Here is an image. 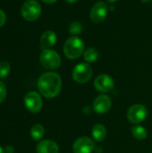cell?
Here are the masks:
<instances>
[{
  "label": "cell",
  "mask_w": 152,
  "mask_h": 153,
  "mask_svg": "<svg viewBox=\"0 0 152 153\" xmlns=\"http://www.w3.org/2000/svg\"><path fill=\"white\" fill-rule=\"evenodd\" d=\"M62 88L61 76L56 72L43 74L38 81V89L42 96L47 99L56 97Z\"/></svg>",
  "instance_id": "cell-1"
},
{
  "label": "cell",
  "mask_w": 152,
  "mask_h": 153,
  "mask_svg": "<svg viewBox=\"0 0 152 153\" xmlns=\"http://www.w3.org/2000/svg\"><path fill=\"white\" fill-rule=\"evenodd\" d=\"M85 50L84 42L77 36L70 37L64 44V54L69 59H77Z\"/></svg>",
  "instance_id": "cell-2"
},
{
  "label": "cell",
  "mask_w": 152,
  "mask_h": 153,
  "mask_svg": "<svg viewBox=\"0 0 152 153\" xmlns=\"http://www.w3.org/2000/svg\"><path fill=\"white\" fill-rule=\"evenodd\" d=\"M39 61L42 66L47 70H56L61 65L60 56L56 51L50 48L42 50Z\"/></svg>",
  "instance_id": "cell-3"
},
{
  "label": "cell",
  "mask_w": 152,
  "mask_h": 153,
  "mask_svg": "<svg viewBox=\"0 0 152 153\" xmlns=\"http://www.w3.org/2000/svg\"><path fill=\"white\" fill-rule=\"evenodd\" d=\"M21 13L26 21L34 22L38 20L41 14V6L35 0H28L22 5Z\"/></svg>",
  "instance_id": "cell-4"
},
{
  "label": "cell",
  "mask_w": 152,
  "mask_h": 153,
  "mask_svg": "<svg viewBox=\"0 0 152 153\" xmlns=\"http://www.w3.org/2000/svg\"><path fill=\"white\" fill-rule=\"evenodd\" d=\"M93 74L92 67L87 63H80L73 70V78L78 83H85L90 80Z\"/></svg>",
  "instance_id": "cell-5"
},
{
  "label": "cell",
  "mask_w": 152,
  "mask_h": 153,
  "mask_svg": "<svg viewBox=\"0 0 152 153\" xmlns=\"http://www.w3.org/2000/svg\"><path fill=\"white\" fill-rule=\"evenodd\" d=\"M148 116V110L144 105L134 104L127 111V119L132 124H140L143 122Z\"/></svg>",
  "instance_id": "cell-6"
},
{
  "label": "cell",
  "mask_w": 152,
  "mask_h": 153,
  "mask_svg": "<svg viewBox=\"0 0 152 153\" xmlns=\"http://www.w3.org/2000/svg\"><path fill=\"white\" fill-rule=\"evenodd\" d=\"M24 105L31 113H39L43 106L41 96L36 91H30L24 96Z\"/></svg>",
  "instance_id": "cell-7"
},
{
  "label": "cell",
  "mask_w": 152,
  "mask_h": 153,
  "mask_svg": "<svg viewBox=\"0 0 152 153\" xmlns=\"http://www.w3.org/2000/svg\"><path fill=\"white\" fill-rule=\"evenodd\" d=\"M95 150V143L87 136L77 138L73 144V153H91Z\"/></svg>",
  "instance_id": "cell-8"
},
{
  "label": "cell",
  "mask_w": 152,
  "mask_h": 153,
  "mask_svg": "<svg viewBox=\"0 0 152 153\" xmlns=\"http://www.w3.org/2000/svg\"><path fill=\"white\" fill-rule=\"evenodd\" d=\"M94 87L99 92H109L115 87L114 79L108 74H100L96 77L94 81Z\"/></svg>",
  "instance_id": "cell-9"
},
{
  "label": "cell",
  "mask_w": 152,
  "mask_h": 153,
  "mask_svg": "<svg viewBox=\"0 0 152 153\" xmlns=\"http://www.w3.org/2000/svg\"><path fill=\"white\" fill-rule=\"evenodd\" d=\"M108 4L103 2L99 1L97 2L90 10V19L94 23H100L102 22L108 14Z\"/></svg>",
  "instance_id": "cell-10"
},
{
  "label": "cell",
  "mask_w": 152,
  "mask_h": 153,
  "mask_svg": "<svg viewBox=\"0 0 152 153\" xmlns=\"http://www.w3.org/2000/svg\"><path fill=\"white\" fill-rule=\"evenodd\" d=\"M112 105L110 97L106 94L98 96L93 101V109L98 114H106L108 112Z\"/></svg>",
  "instance_id": "cell-11"
},
{
  "label": "cell",
  "mask_w": 152,
  "mask_h": 153,
  "mask_svg": "<svg viewBox=\"0 0 152 153\" xmlns=\"http://www.w3.org/2000/svg\"><path fill=\"white\" fill-rule=\"evenodd\" d=\"M37 153H58L59 147L56 143L50 140H43L39 142L36 148Z\"/></svg>",
  "instance_id": "cell-12"
},
{
  "label": "cell",
  "mask_w": 152,
  "mask_h": 153,
  "mask_svg": "<svg viewBox=\"0 0 152 153\" xmlns=\"http://www.w3.org/2000/svg\"><path fill=\"white\" fill-rule=\"evenodd\" d=\"M57 37L53 30H46L40 38V48L42 50L52 48L56 42Z\"/></svg>",
  "instance_id": "cell-13"
},
{
  "label": "cell",
  "mask_w": 152,
  "mask_h": 153,
  "mask_svg": "<svg viewBox=\"0 0 152 153\" xmlns=\"http://www.w3.org/2000/svg\"><path fill=\"white\" fill-rule=\"evenodd\" d=\"M92 137L96 142H103L107 136V128L102 124H96L92 127Z\"/></svg>",
  "instance_id": "cell-14"
},
{
  "label": "cell",
  "mask_w": 152,
  "mask_h": 153,
  "mask_svg": "<svg viewBox=\"0 0 152 153\" xmlns=\"http://www.w3.org/2000/svg\"><path fill=\"white\" fill-rule=\"evenodd\" d=\"M45 134V128L40 124L34 125L30 129V136L34 141H39L43 138Z\"/></svg>",
  "instance_id": "cell-15"
},
{
  "label": "cell",
  "mask_w": 152,
  "mask_h": 153,
  "mask_svg": "<svg viewBox=\"0 0 152 153\" xmlns=\"http://www.w3.org/2000/svg\"><path fill=\"white\" fill-rule=\"evenodd\" d=\"M83 58L87 63H94L99 58V53L94 48H88L84 50Z\"/></svg>",
  "instance_id": "cell-16"
},
{
  "label": "cell",
  "mask_w": 152,
  "mask_h": 153,
  "mask_svg": "<svg viewBox=\"0 0 152 153\" xmlns=\"http://www.w3.org/2000/svg\"><path fill=\"white\" fill-rule=\"evenodd\" d=\"M132 134L133 137L137 140L142 141L147 137V130L141 126H135L132 128Z\"/></svg>",
  "instance_id": "cell-17"
},
{
  "label": "cell",
  "mask_w": 152,
  "mask_h": 153,
  "mask_svg": "<svg viewBox=\"0 0 152 153\" xmlns=\"http://www.w3.org/2000/svg\"><path fill=\"white\" fill-rule=\"evenodd\" d=\"M82 31V25L77 21L73 22L69 26V32L72 35H78Z\"/></svg>",
  "instance_id": "cell-18"
},
{
  "label": "cell",
  "mask_w": 152,
  "mask_h": 153,
  "mask_svg": "<svg viewBox=\"0 0 152 153\" xmlns=\"http://www.w3.org/2000/svg\"><path fill=\"white\" fill-rule=\"evenodd\" d=\"M11 70V66L7 61H1L0 62V78L3 79L6 77Z\"/></svg>",
  "instance_id": "cell-19"
},
{
  "label": "cell",
  "mask_w": 152,
  "mask_h": 153,
  "mask_svg": "<svg viewBox=\"0 0 152 153\" xmlns=\"http://www.w3.org/2000/svg\"><path fill=\"white\" fill-rule=\"evenodd\" d=\"M6 98V89L4 84L0 82V103H2Z\"/></svg>",
  "instance_id": "cell-20"
},
{
  "label": "cell",
  "mask_w": 152,
  "mask_h": 153,
  "mask_svg": "<svg viewBox=\"0 0 152 153\" xmlns=\"http://www.w3.org/2000/svg\"><path fill=\"white\" fill-rule=\"evenodd\" d=\"M5 20H6L5 13H4V11H2V10L0 9V28L5 23Z\"/></svg>",
  "instance_id": "cell-21"
},
{
  "label": "cell",
  "mask_w": 152,
  "mask_h": 153,
  "mask_svg": "<svg viewBox=\"0 0 152 153\" xmlns=\"http://www.w3.org/2000/svg\"><path fill=\"white\" fill-rule=\"evenodd\" d=\"M14 152V149L12 147V146H6L5 148H4V152L5 153H13Z\"/></svg>",
  "instance_id": "cell-22"
},
{
  "label": "cell",
  "mask_w": 152,
  "mask_h": 153,
  "mask_svg": "<svg viewBox=\"0 0 152 153\" xmlns=\"http://www.w3.org/2000/svg\"><path fill=\"white\" fill-rule=\"evenodd\" d=\"M43 2H45V3H47V4H54V3H56L57 0H42Z\"/></svg>",
  "instance_id": "cell-23"
},
{
  "label": "cell",
  "mask_w": 152,
  "mask_h": 153,
  "mask_svg": "<svg viewBox=\"0 0 152 153\" xmlns=\"http://www.w3.org/2000/svg\"><path fill=\"white\" fill-rule=\"evenodd\" d=\"M67 3H69V4H74V3H76L78 0H65Z\"/></svg>",
  "instance_id": "cell-24"
},
{
  "label": "cell",
  "mask_w": 152,
  "mask_h": 153,
  "mask_svg": "<svg viewBox=\"0 0 152 153\" xmlns=\"http://www.w3.org/2000/svg\"><path fill=\"white\" fill-rule=\"evenodd\" d=\"M150 1H151V0H142V2H143V3H149Z\"/></svg>",
  "instance_id": "cell-25"
},
{
  "label": "cell",
  "mask_w": 152,
  "mask_h": 153,
  "mask_svg": "<svg viewBox=\"0 0 152 153\" xmlns=\"http://www.w3.org/2000/svg\"><path fill=\"white\" fill-rule=\"evenodd\" d=\"M0 153H4V151L2 149V147H1V146H0Z\"/></svg>",
  "instance_id": "cell-26"
},
{
  "label": "cell",
  "mask_w": 152,
  "mask_h": 153,
  "mask_svg": "<svg viewBox=\"0 0 152 153\" xmlns=\"http://www.w3.org/2000/svg\"><path fill=\"white\" fill-rule=\"evenodd\" d=\"M108 1L109 3H114V2H116L117 0H108Z\"/></svg>",
  "instance_id": "cell-27"
}]
</instances>
